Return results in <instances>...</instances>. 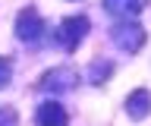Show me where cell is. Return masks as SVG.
Instances as JSON below:
<instances>
[{"mask_svg":"<svg viewBox=\"0 0 151 126\" xmlns=\"http://www.w3.org/2000/svg\"><path fill=\"white\" fill-rule=\"evenodd\" d=\"M110 38H113V44L120 50L135 54V50H142V44H145V29H142L135 19H120L110 29Z\"/></svg>","mask_w":151,"mask_h":126,"instance_id":"6da1fadb","label":"cell"},{"mask_svg":"<svg viewBox=\"0 0 151 126\" xmlns=\"http://www.w3.org/2000/svg\"><path fill=\"white\" fill-rule=\"evenodd\" d=\"M126 114H129L132 120H142V117L151 114V95H148V88H135V91L126 98Z\"/></svg>","mask_w":151,"mask_h":126,"instance_id":"8992f818","label":"cell"},{"mask_svg":"<svg viewBox=\"0 0 151 126\" xmlns=\"http://www.w3.org/2000/svg\"><path fill=\"white\" fill-rule=\"evenodd\" d=\"M41 35H44V19L35 10H22L16 19V38L25 41V44H38Z\"/></svg>","mask_w":151,"mask_h":126,"instance_id":"3957f363","label":"cell"},{"mask_svg":"<svg viewBox=\"0 0 151 126\" xmlns=\"http://www.w3.org/2000/svg\"><path fill=\"white\" fill-rule=\"evenodd\" d=\"M145 3H148V0H104V10L113 13V16L129 19V16H135V13L145 10Z\"/></svg>","mask_w":151,"mask_h":126,"instance_id":"52a82bcc","label":"cell"},{"mask_svg":"<svg viewBox=\"0 0 151 126\" xmlns=\"http://www.w3.org/2000/svg\"><path fill=\"white\" fill-rule=\"evenodd\" d=\"M9 79H13V66H9V60H6V57H0V88L6 85Z\"/></svg>","mask_w":151,"mask_h":126,"instance_id":"9c48e42d","label":"cell"},{"mask_svg":"<svg viewBox=\"0 0 151 126\" xmlns=\"http://www.w3.org/2000/svg\"><path fill=\"white\" fill-rule=\"evenodd\" d=\"M41 88H47V91H69V88H76V73L73 69H50L41 79Z\"/></svg>","mask_w":151,"mask_h":126,"instance_id":"5b68a950","label":"cell"},{"mask_svg":"<svg viewBox=\"0 0 151 126\" xmlns=\"http://www.w3.org/2000/svg\"><path fill=\"white\" fill-rule=\"evenodd\" d=\"M38 126H66V107L63 104H57V101H44V104L38 107V114H35Z\"/></svg>","mask_w":151,"mask_h":126,"instance_id":"277c9868","label":"cell"},{"mask_svg":"<svg viewBox=\"0 0 151 126\" xmlns=\"http://www.w3.org/2000/svg\"><path fill=\"white\" fill-rule=\"evenodd\" d=\"M88 19L85 16H66L63 22H60V29H57V38H60V48L63 50H76L79 44H82V38L88 35Z\"/></svg>","mask_w":151,"mask_h":126,"instance_id":"7a4b0ae2","label":"cell"},{"mask_svg":"<svg viewBox=\"0 0 151 126\" xmlns=\"http://www.w3.org/2000/svg\"><path fill=\"white\" fill-rule=\"evenodd\" d=\"M107 76H110V63H107V60H94L88 79H91V82H101V79H107Z\"/></svg>","mask_w":151,"mask_h":126,"instance_id":"ba28073f","label":"cell"}]
</instances>
